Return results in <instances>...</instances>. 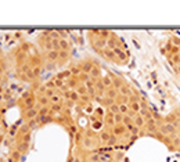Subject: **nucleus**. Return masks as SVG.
Instances as JSON below:
<instances>
[{
    "label": "nucleus",
    "mask_w": 180,
    "mask_h": 162,
    "mask_svg": "<svg viewBox=\"0 0 180 162\" xmlns=\"http://www.w3.org/2000/svg\"><path fill=\"white\" fill-rule=\"evenodd\" d=\"M44 57H46V60L50 62V64H53V62L58 61V51H56V50H50V51L44 53Z\"/></svg>",
    "instance_id": "4"
},
{
    "label": "nucleus",
    "mask_w": 180,
    "mask_h": 162,
    "mask_svg": "<svg viewBox=\"0 0 180 162\" xmlns=\"http://www.w3.org/2000/svg\"><path fill=\"white\" fill-rule=\"evenodd\" d=\"M104 119H105V125H107V126H112V127L115 126V122H114V114L108 112L107 115L104 117Z\"/></svg>",
    "instance_id": "22"
},
{
    "label": "nucleus",
    "mask_w": 180,
    "mask_h": 162,
    "mask_svg": "<svg viewBox=\"0 0 180 162\" xmlns=\"http://www.w3.org/2000/svg\"><path fill=\"white\" fill-rule=\"evenodd\" d=\"M39 115H50V105L39 108Z\"/></svg>",
    "instance_id": "29"
},
{
    "label": "nucleus",
    "mask_w": 180,
    "mask_h": 162,
    "mask_svg": "<svg viewBox=\"0 0 180 162\" xmlns=\"http://www.w3.org/2000/svg\"><path fill=\"white\" fill-rule=\"evenodd\" d=\"M82 147H83V148H86V150H93V148H96V139L85 137V139H83Z\"/></svg>",
    "instance_id": "8"
},
{
    "label": "nucleus",
    "mask_w": 180,
    "mask_h": 162,
    "mask_svg": "<svg viewBox=\"0 0 180 162\" xmlns=\"http://www.w3.org/2000/svg\"><path fill=\"white\" fill-rule=\"evenodd\" d=\"M38 115H39V110L38 108H28V110H25V119H35V118H38Z\"/></svg>",
    "instance_id": "6"
},
{
    "label": "nucleus",
    "mask_w": 180,
    "mask_h": 162,
    "mask_svg": "<svg viewBox=\"0 0 180 162\" xmlns=\"http://www.w3.org/2000/svg\"><path fill=\"white\" fill-rule=\"evenodd\" d=\"M58 33H60V38H61V39H67V31L60 29V31H58Z\"/></svg>",
    "instance_id": "40"
},
{
    "label": "nucleus",
    "mask_w": 180,
    "mask_h": 162,
    "mask_svg": "<svg viewBox=\"0 0 180 162\" xmlns=\"http://www.w3.org/2000/svg\"><path fill=\"white\" fill-rule=\"evenodd\" d=\"M56 93H57L56 89H47V90H46V94H44V96L50 98V97H53V96H54Z\"/></svg>",
    "instance_id": "34"
},
{
    "label": "nucleus",
    "mask_w": 180,
    "mask_h": 162,
    "mask_svg": "<svg viewBox=\"0 0 180 162\" xmlns=\"http://www.w3.org/2000/svg\"><path fill=\"white\" fill-rule=\"evenodd\" d=\"M79 98H80V96L78 94V91L76 90H71L69 91V101H72V103H79Z\"/></svg>",
    "instance_id": "24"
},
{
    "label": "nucleus",
    "mask_w": 180,
    "mask_h": 162,
    "mask_svg": "<svg viewBox=\"0 0 180 162\" xmlns=\"http://www.w3.org/2000/svg\"><path fill=\"white\" fill-rule=\"evenodd\" d=\"M119 94H121V96H126V97H130L132 94H133V90H132L129 86H126V84L123 83V86L119 89Z\"/></svg>",
    "instance_id": "15"
},
{
    "label": "nucleus",
    "mask_w": 180,
    "mask_h": 162,
    "mask_svg": "<svg viewBox=\"0 0 180 162\" xmlns=\"http://www.w3.org/2000/svg\"><path fill=\"white\" fill-rule=\"evenodd\" d=\"M101 82L107 89L112 88V78H111V74L110 75H105V76H101Z\"/></svg>",
    "instance_id": "18"
},
{
    "label": "nucleus",
    "mask_w": 180,
    "mask_h": 162,
    "mask_svg": "<svg viewBox=\"0 0 180 162\" xmlns=\"http://www.w3.org/2000/svg\"><path fill=\"white\" fill-rule=\"evenodd\" d=\"M94 115H97L100 119L103 121V118L105 117V112H104V110L103 108H96V111H94Z\"/></svg>",
    "instance_id": "31"
},
{
    "label": "nucleus",
    "mask_w": 180,
    "mask_h": 162,
    "mask_svg": "<svg viewBox=\"0 0 180 162\" xmlns=\"http://www.w3.org/2000/svg\"><path fill=\"white\" fill-rule=\"evenodd\" d=\"M69 58V51H62V50H60L58 51V61L60 64H64L65 61H68Z\"/></svg>",
    "instance_id": "19"
},
{
    "label": "nucleus",
    "mask_w": 180,
    "mask_h": 162,
    "mask_svg": "<svg viewBox=\"0 0 180 162\" xmlns=\"http://www.w3.org/2000/svg\"><path fill=\"white\" fill-rule=\"evenodd\" d=\"M85 108H86V112H87V114H93V112H94V108H93L92 103L86 104V105H85Z\"/></svg>",
    "instance_id": "35"
},
{
    "label": "nucleus",
    "mask_w": 180,
    "mask_h": 162,
    "mask_svg": "<svg viewBox=\"0 0 180 162\" xmlns=\"http://www.w3.org/2000/svg\"><path fill=\"white\" fill-rule=\"evenodd\" d=\"M46 105H50V100H49V97H46V96H39V97L36 98L35 108L46 107Z\"/></svg>",
    "instance_id": "5"
},
{
    "label": "nucleus",
    "mask_w": 180,
    "mask_h": 162,
    "mask_svg": "<svg viewBox=\"0 0 180 162\" xmlns=\"http://www.w3.org/2000/svg\"><path fill=\"white\" fill-rule=\"evenodd\" d=\"M49 100H50V105H53V104H62L64 98H61V94L60 93H56L53 97H50Z\"/></svg>",
    "instance_id": "20"
},
{
    "label": "nucleus",
    "mask_w": 180,
    "mask_h": 162,
    "mask_svg": "<svg viewBox=\"0 0 180 162\" xmlns=\"http://www.w3.org/2000/svg\"><path fill=\"white\" fill-rule=\"evenodd\" d=\"M173 68H175V72L180 76V65H176V67H173Z\"/></svg>",
    "instance_id": "42"
},
{
    "label": "nucleus",
    "mask_w": 180,
    "mask_h": 162,
    "mask_svg": "<svg viewBox=\"0 0 180 162\" xmlns=\"http://www.w3.org/2000/svg\"><path fill=\"white\" fill-rule=\"evenodd\" d=\"M72 162H82V159L79 158V157H74V161Z\"/></svg>",
    "instance_id": "43"
},
{
    "label": "nucleus",
    "mask_w": 180,
    "mask_h": 162,
    "mask_svg": "<svg viewBox=\"0 0 180 162\" xmlns=\"http://www.w3.org/2000/svg\"><path fill=\"white\" fill-rule=\"evenodd\" d=\"M101 126H103V121H96V122L93 123V127H92V129L96 130V129H100Z\"/></svg>",
    "instance_id": "37"
},
{
    "label": "nucleus",
    "mask_w": 180,
    "mask_h": 162,
    "mask_svg": "<svg viewBox=\"0 0 180 162\" xmlns=\"http://www.w3.org/2000/svg\"><path fill=\"white\" fill-rule=\"evenodd\" d=\"M118 96H119V90H116V89H114V88L107 89V91H105V97L110 98V100H114L115 101Z\"/></svg>",
    "instance_id": "11"
},
{
    "label": "nucleus",
    "mask_w": 180,
    "mask_h": 162,
    "mask_svg": "<svg viewBox=\"0 0 180 162\" xmlns=\"http://www.w3.org/2000/svg\"><path fill=\"white\" fill-rule=\"evenodd\" d=\"M133 125L136 127H139V129H141V127L146 126V119L141 117L140 114H137V115H134L133 117Z\"/></svg>",
    "instance_id": "7"
},
{
    "label": "nucleus",
    "mask_w": 180,
    "mask_h": 162,
    "mask_svg": "<svg viewBox=\"0 0 180 162\" xmlns=\"http://www.w3.org/2000/svg\"><path fill=\"white\" fill-rule=\"evenodd\" d=\"M126 132H128V129H126L125 125H115V126L111 129V133L114 134V136H116V137L125 136V133H126Z\"/></svg>",
    "instance_id": "2"
},
{
    "label": "nucleus",
    "mask_w": 180,
    "mask_h": 162,
    "mask_svg": "<svg viewBox=\"0 0 180 162\" xmlns=\"http://www.w3.org/2000/svg\"><path fill=\"white\" fill-rule=\"evenodd\" d=\"M0 137H2V134H0Z\"/></svg>",
    "instance_id": "45"
},
{
    "label": "nucleus",
    "mask_w": 180,
    "mask_h": 162,
    "mask_svg": "<svg viewBox=\"0 0 180 162\" xmlns=\"http://www.w3.org/2000/svg\"><path fill=\"white\" fill-rule=\"evenodd\" d=\"M50 39H61L60 38V33H58V31H50Z\"/></svg>",
    "instance_id": "33"
},
{
    "label": "nucleus",
    "mask_w": 180,
    "mask_h": 162,
    "mask_svg": "<svg viewBox=\"0 0 180 162\" xmlns=\"http://www.w3.org/2000/svg\"><path fill=\"white\" fill-rule=\"evenodd\" d=\"M111 78H112V88L116 89V90H119V89L123 86L125 82L122 81L119 76H116V75H111Z\"/></svg>",
    "instance_id": "12"
},
{
    "label": "nucleus",
    "mask_w": 180,
    "mask_h": 162,
    "mask_svg": "<svg viewBox=\"0 0 180 162\" xmlns=\"http://www.w3.org/2000/svg\"><path fill=\"white\" fill-rule=\"evenodd\" d=\"M69 49H71V42H69L68 39L60 40V50H62V51H69Z\"/></svg>",
    "instance_id": "17"
},
{
    "label": "nucleus",
    "mask_w": 180,
    "mask_h": 162,
    "mask_svg": "<svg viewBox=\"0 0 180 162\" xmlns=\"http://www.w3.org/2000/svg\"><path fill=\"white\" fill-rule=\"evenodd\" d=\"M114 122H115V125H122V122H123V115H122V114L114 115Z\"/></svg>",
    "instance_id": "28"
},
{
    "label": "nucleus",
    "mask_w": 180,
    "mask_h": 162,
    "mask_svg": "<svg viewBox=\"0 0 180 162\" xmlns=\"http://www.w3.org/2000/svg\"><path fill=\"white\" fill-rule=\"evenodd\" d=\"M108 110V112H111V114H114V115H116V114H119V104H116L114 101V103L110 105V107L107 108Z\"/></svg>",
    "instance_id": "25"
},
{
    "label": "nucleus",
    "mask_w": 180,
    "mask_h": 162,
    "mask_svg": "<svg viewBox=\"0 0 180 162\" xmlns=\"http://www.w3.org/2000/svg\"><path fill=\"white\" fill-rule=\"evenodd\" d=\"M129 110L133 112L134 115H137L140 112V101H134V103H129Z\"/></svg>",
    "instance_id": "16"
},
{
    "label": "nucleus",
    "mask_w": 180,
    "mask_h": 162,
    "mask_svg": "<svg viewBox=\"0 0 180 162\" xmlns=\"http://www.w3.org/2000/svg\"><path fill=\"white\" fill-rule=\"evenodd\" d=\"M75 90L78 91V94L80 96V97H82V96H86V94H89V93H87V89L85 88V84H79V86L75 89Z\"/></svg>",
    "instance_id": "27"
},
{
    "label": "nucleus",
    "mask_w": 180,
    "mask_h": 162,
    "mask_svg": "<svg viewBox=\"0 0 180 162\" xmlns=\"http://www.w3.org/2000/svg\"><path fill=\"white\" fill-rule=\"evenodd\" d=\"M98 158H100V157H98L97 154H93V155L90 157V162H97V161H98Z\"/></svg>",
    "instance_id": "41"
},
{
    "label": "nucleus",
    "mask_w": 180,
    "mask_h": 162,
    "mask_svg": "<svg viewBox=\"0 0 180 162\" xmlns=\"http://www.w3.org/2000/svg\"><path fill=\"white\" fill-rule=\"evenodd\" d=\"M65 84L68 86L69 89H71V90H75V89L78 88V86H79L80 83H79V81H78V78H76V76H71V78L67 79Z\"/></svg>",
    "instance_id": "9"
},
{
    "label": "nucleus",
    "mask_w": 180,
    "mask_h": 162,
    "mask_svg": "<svg viewBox=\"0 0 180 162\" xmlns=\"http://www.w3.org/2000/svg\"><path fill=\"white\" fill-rule=\"evenodd\" d=\"M0 129H2V123H0Z\"/></svg>",
    "instance_id": "44"
},
{
    "label": "nucleus",
    "mask_w": 180,
    "mask_h": 162,
    "mask_svg": "<svg viewBox=\"0 0 180 162\" xmlns=\"http://www.w3.org/2000/svg\"><path fill=\"white\" fill-rule=\"evenodd\" d=\"M26 148H28V143H20V144H18V151H20L21 154L25 152Z\"/></svg>",
    "instance_id": "32"
},
{
    "label": "nucleus",
    "mask_w": 180,
    "mask_h": 162,
    "mask_svg": "<svg viewBox=\"0 0 180 162\" xmlns=\"http://www.w3.org/2000/svg\"><path fill=\"white\" fill-rule=\"evenodd\" d=\"M38 123H39L40 126L42 125H46V123H49V122H51L53 121V117L51 115H38Z\"/></svg>",
    "instance_id": "14"
},
{
    "label": "nucleus",
    "mask_w": 180,
    "mask_h": 162,
    "mask_svg": "<svg viewBox=\"0 0 180 162\" xmlns=\"http://www.w3.org/2000/svg\"><path fill=\"white\" fill-rule=\"evenodd\" d=\"M130 112V110H129V104H119V114H122V115H128V114Z\"/></svg>",
    "instance_id": "26"
},
{
    "label": "nucleus",
    "mask_w": 180,
    "mask_h": 162,
    "mask_svg": "<svg viewBox=\"0 0 180 162\" xmlns=\"http://www.w3.org/2000/svg\"><path fill=\"white\" fill-rule=\"evenodd\" d=\"M38 125H39V123H38V119H29L28 121V123H26V126L29 127V129H33V127H36L38 126Z\"/></svg>",
    "instance_id": "30"
},
{
    "label": "nucleus",
    "mask_w": 180,
    "mask_h": 162,
    "mask_svg": "<svg viewBox=\"0 0 180 162\" xmlns=\"http://www.w3.org/2000/svg\"><path fill=\"white\" fill-rule=\"evenodd\" d=\"M110 36H111V31H108V29H98L97 38H101V39H104V40H108V39H110Z\"/></svg>",
    "instance_id": "21"
},
{
    "label": "nucleus",
    "mask_w": 180,
    "mask_h": 162,
    "mask_svg": "<svg viewBox=\"0 0 180 162\" xmlns=\"http://www.w3.org/2000/svg\"><path fill=\"white\" fill-rule=\"evenodd\" d=\"M89 75H90V79H94V81H97V79H101V69L98 68L97 65H94Z\"/></svg>",
    "instance_id": "13"
},
{
    "label": "nucleus",
    "mask_w": 180,
    "mask_h": 162,
    "mask_svg": "<svg viewBox=\"0 0 180 162\" xmlns=\"http://www.w3.org/2000/svg\"><path fill=\"white\" fill-rule=\"evenodd\" d=\"M114 53H115V55H116V58H118L119 64H126V62H128V58H129L128 51H125V50L119 49V47H115Z\"/></svg>",
    "instance_id": "1"
},
{
    "label": "nucleus",
    "mask_w": 180,
    "mask_h": 162,
    "mask_svg": "<svg viewBox=\"0 0 180 162\" xmlns=\"http://www.w3.org/2000/svg\"><path fill=\"white\" fill-rule=\"evenodd\" d=\"M112 133L110 132V130H100V133H98V140L103 143H108V140L111 139Z\"/></svg>",
    "instance_id": "10"
},
{
    "label": "nucleus",
    "mask_w": 180,
    "mask_h": 162,
    "mask_svg": "<svg viewBox=\"0 0 180 162\" xmlns=\"http://www.w3.org/2000/svg\"><path fill=\"white\" fill-rule=\"evenodd\" d=\"M79 67H80V72H83V74H90V71H92V68L94 67V65H93L92 61L85 60V61H82L80 64H79Z\"/></svg>",
    "instance_id": "3"
},
{
    "label": "nucleus",
    "mask_w": 180,
    "mask_h": 162,
    "mask_svg": "<svg viewBox=\"0 0 180 162\" xmlns=\"http://www.w3.org/2000/svg\"><path fill=\"white\" fill-rule=\"evenodd\" d=\"M20 157H21V152L18 151V150L13 152V159H14V161H18V159H20Z\"/></svg>",
    "instance_id": "39"
},
{
    "label": "nucleus",
    "mask_w": 180,
    "mask_h": 162,
    "mask_svg": "<svg viewBox=\"0 0 180 162\" xmlns=\"http://www.w3.org/2000/svg\"><path fill=\"white\" fill-rule=\"evenodd\" d=\"M76 78H78V81H79V83H80V84H85L87 81H90V75L80 72V74H79L78 76H76Z\"/></svg>",
    "instance_id": "23"
},
{
    "label": "nucleus",
    "mask_w": 180,
    "mask_h": 162,
    "mask_svg": "<svg viewBox=\"0 0 180 162\" xmlns=\"http://www.w3.org/2000/svg\"><path fill=\"white\" fill-rule=\"evenodd\" d=\"M116 143H118V137L112 134V136H111V139L108 140V144H110V146H114V144H116Z\"/></svg>",
    "instance_id": "36"
},
{
    "label": "nucleus",
    "mask_w": 180,
    "mask_h": 162,
    "mask_svg": "<svg viewBox=\"0 0 180 162\" xmlns=\"http://www.w3.org/2000/svg\"><path fill=\"white\" fill-rule=\"evenodd\" d=\"M68 130H71V133H72V134H76V133H78V127H76L75 125H72V123L69 125Z\"/></svg>",
    "instance_id": "38"
}]
</instances>
